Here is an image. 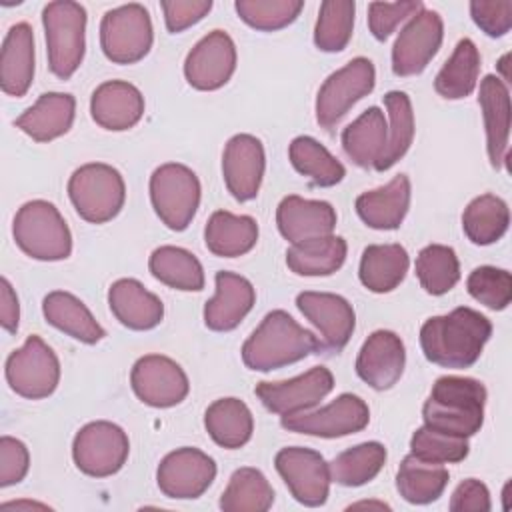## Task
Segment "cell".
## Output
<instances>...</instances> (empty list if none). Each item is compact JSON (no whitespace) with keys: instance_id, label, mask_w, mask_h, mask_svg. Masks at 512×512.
<instances>
[{"instance_id":"11a10c76","label":"cell","mask_w":512,"mask_h":512,"mask_svg":"<svg viewBox=\"0 0 512 512\" xmlns=\"http://www.w3.org/2000/svg\"><path fill=\"white\" fill-rule=\"evenodd\" d=\"M20 320V306L18 296L8 282V278L0 280V324L6 332H16Z\"/></svg>"},{"instance_id":"9c48e42d","label":"cell","mask_w":512,"mask_h":512,"mask_svg":"<svg viewBox=\"0 0 512 512\" xmlns=\"http://www.w3.org/2000/svg\"><path fill=\"white\" fill-rule=\"evenodd\" d=\"M6 382L22 398H48L60 382L56 352L36 334L28 336L22 348L6 358Z\"/></svg>"},{"instance_id":"cb8c5ba5","label":"cell","mask_w":512,"mask_h":512,"mask_svg":"<svg viewBox=\"0 0 512 512\" xmlns=\"http://www.w3.org/2000/svg\"><path fill=\"white\" fill-rule=\"evenodd\" d=\"M216 294L204 306V324L214 332L234 330L256 302L254 286L248 278L220 270L214 276Z\"/></svg>"},{"instance_id":"7c38bea8","label":"cell","mask_w":512,"mask_h":512,"mask_svg":"<svg viewBox=\"0 0 512 512\" xmlns=\"http://www.w3.org/2000/svg\"><path fill=\"white\" fill-rule=\"evenodd\" d=\"M370 422L368 404L350 392L336 396L330 404L318 410H302L282 416L280 424L288 432L320 436V438H340L364 430Z\"/></svg>"},{"instance_id":"1f68e13d","label":"cell","mask_w":512,"mask_h":512,"mask_svg":"<svg viewBox=\"0 0 512 512\" xmlns=\"http://www.w3.org/2000/svg\"><path fill=\"white\" fill-rule=\"evenodd\" d=\"M204 242L214 256L236 258L256 246L258 224L252 216L216 210L206 222Z\"/></svg>"},{"instance_id":"8d00e7d4","label":"cell","mask_w":512,"mask_h":512,"mask_svg":"<svg viewBox=\"0 0 512 512\" xmlns=\"http://www.w3.org/2000/svg\"><path fill=\"white\" fill-rule=\"evenodd\" d=\"M480 74V52L470 38L458 40L454 52L434 78V90L446 100H460L474 92Z\"/></svg>"},{"instance_id":"60d3db41","label":"cell","mask_w":512,"mask_h":512,"mask_svg":"<svg viewBox=\"0 0 512 512\" xmlns=\"http://www.w3.org/2000/svg\"><path fill=\"white\" fill-rule=\"evenodd\" d=\"M386 456L388 454L384 444L376 440L356 444L340 452L332 462H328L330 480L348 488L364 486L378 476L386 462Z\"/></svg>"},{"instance_id":"816d5d0a","label":"cell","mask_w":512,"mask_h":512,"mask_svg":"<svg viewBox=\"0 0 512 512\" xmlns=\"http://www.w3.org/2000/svg\"><path fill=\"white\" fill-rule=\"evenodd\" d=\"M30 468V452L26 444L12 436L0 438V486L8 488L24 480Z\"/></svg>"},{"instance_id":"4fadbf2b","label":"cell","mask_w":512,"mask_h":512,"mask_svg":"<svg viewBox=\"0 0 512 512\" xmlns=\"http://www.w3.org/2000/svg\"><path fill=\"white\" fill-rule=\"evenodd\" d=\"M274 466L296 502L316 508L328 500L330 470L324 456L312 448L288 446L276 452Z\"/></svg>"},{"instance_id":"603a6c76","label":"cell","mask_w":512,"mask_h":512,"mask_svg":"<svg viewBox=\"0 0 512 512\" xmlns=\"http://www.w3.org/2000/svg\"><path fill=\"white\" fill-rule=\"evenodd\" d=\"M478 104L484 116L486 150L490 164L500 170L508 164L510 142V92L504 80L488 74L480 82Z\"/></svg>"},{"instance_id":"7bdbcfd3","label":"cell","mask_w":512,"mask_h":512,"mask_svg":"<svg viewBox=\"0 0 512 512\" xmlns=\"http://www.w3.org/2000/svg\"><path fill=\"white\" fill-rule=\"evenodd\" d=\"M384 104L388 110L390 128L384 152L374 164V170L378 172L392 168L408 152L414 140V112L408 94L400 90H390L384 94Z\"/></svg>"},{"instance_id":"f546056e","label":"cell","mask_w":512,"mask_h":512,"mask_svg":"<svg viewBox=\"0 0 512 512\" xmlns=\"http://www.w3.org/2000/svg\"><path fill=\"white\" fill-rule=\"evenodd\" d=\"M42 314L50 326L84 344H96L106 336L86 304L70 292H48L42 300Z\"/></svg>"},{"instance_id":"52a82bcc","label":"cell","mask_w":512,"mask_h":512,"mask_svg":"<svg viewBox=\"0 0 512 512\" xmlns=\"http://www.w3.org/2000/svg\"><path fill=\"white\" fill-rule=\"evenodd\" d=\"M200 180L184 164L166 162L150 176V202L170 230H186L200 204Z\"/></svg>"},{"instance_id":"74e56055","label":"cell","mask_w":512,"mask_h":512,"mask_svg":"<svg viewBox=\"0 0 512 512\" xmlns=\"http://www.w3.org/2000/svg\"><path fill=\"white\" fill-rule=\"evenodd\" d=\"M150 274L162 284L184 290L198 292L204 288V268L200 260L180 246H160L150 254L148 260Z\"/></svg>"},{"instance_id":"9a60e30c","label":"cell","mask_w":512,"mask_h":512,"mask_svg":"<svg viewBox=\"0 0 512 512\" xmlns=\"http://www.w3.org/2000/svg\"><path fill=\"white\" fill-rule=\"evenodd\" d=\"M216 478V462L202 450L184 446L168 452L156 470V484L166 498L194 500Z\"/></svg>"},{"instance_id":"681fc988","label":"cell","mask_w":512,"mask_h":512,"mask_svg":"<svg viewBox=\"0 0 512 512\" xmlns=\"http://www.w3.org/2000/svg\"><path fill=\"white\" fill-rule=\"evenodd\" d=\"M424 6L420 0H404V2H370L368 4V28L376 40H386L394 28L412 18Z\"/></svg>"},{"instance_id":"836d02e7","label":"cell","mask_w":512,"mask_h":512,"mask_svg":"<svg viewBox=\"0 0 512 512\" xmlns=\"http://www.w3.org/2000/svg\"><path fill=\"white\" fill-rule=\"evenodd\" d=\"M204 426L210 438L228 450L242 448L254 432L250 408L240 398H218L204 412Z\"/></svg>"},{"instance_id":"ee69618b","label":"cell","mask_w":512,"mask_h":512,"mask_svg":"<svg viewBox=\"0 0 512 512\" xmlns=\"http://www.w3.org/2000/svg\"><path fill=\"white\" fill-rule=\"evenodd\" d=\"M416 276L420 286L432 294L442 296L450 292L460 280V262L452 246L428 244L416 256Z\"/></svg>"},{"instance_id":"b9f144b4","label":"cell","mask_w":512,"mask_h":512,"mask_svg":"<svg viewBox=\"0 0 512 512\" xmlns=\"http://www.w3.org/2000/svg\"><path fill=\"white\" fill-rule=\"evenodd\" d=\"M272 502L274 490L268 478L252 466L234 470L220 496V508L224 512H266Z\"/></svg>"},{"instance_id":"ac0fdd59","label":"cell","mask_w":512,"mask_h":512,"mask_svg":"<svg viewBox=\"0 0 512 512\" xmlns=\"http://www.w3.org/2000/svg\"><path fill=\"white\" fill-rule=\"evenodd\" d=\"M236 46L224 30L200 38L184 60V76L196 90L222 88L236 70Z\"/></svg>"},{"instance_id":"8992f818","label":"cell","mask_w":512,"mask_h":512,"mask_svg":"<svg viewBox=\"0 0 512 512\" xmlns=\"http://www.w3.org/2000/svg\"><path fill=\"white\" fill-rule=\"evenodd\" d=\"M68 196L78 216L90 224H104L118 216L126 200L122 174L104 162L76 168L68 180Z\"/></svg>"},{"instance_id":"83f0119b","label":"cell","mask_w":512,"mask_h":512,"mask_svg":"<svg viewBox=\"0 0 512 512\" xmlns=\"http://www.w3.org/2000/svg\"><path fill=\"white\" fill-rule=\"evenodd\" d=\"M356 214L374 230H396L410 208V180L406 174L394 176L388 184L362 192L356 202Z\"/></svg>"},{"instance_id":"c3c4849f","label":"cell","mask_w":512,"mask_h":512,"mask_svg":"<svg viewBox=\"0 0 512 512\" xmlns=\"http://www.w3.org/2000/svg\"><path fill=\"white\" fill-rule=\"evenodd\" d=\"M468 294L490 310H504L512 300V276L504 268L478 266L468 274Z\"/></svg>"},{"instance_id":"30bf717a","label":"cell","mask_w":512,"mask_h":512,"mask_svg":"<svg viewBox=\"0 0 512 512\" xmlns=\"http://www.w3.org/2000/svg\"><path fill=\"white\" fill-rule=\"evenodd\" d=\"M374 84V64L364 56L352 58L322 82L316 96V122L332 130L358 100L374 90Z\"/></svg>"},{"instance_id":"4316f807","label":"cell","mask_w":512,"mask_h":512,"mask_svg":"<svg viewBox=\"0 0 512 512\" xmlns=\"http://www.w3.org/2000/svg\"><path fill=\"white\" fill-rule=\"evenodd\" d=\"M34 80V32L28 22L10 26L0 52V88L22 98Z\"/></svg>"},{"instance_id":"bcb514c9","label":"cell","mask_w":512,"mask_h":512,"mask_svg":"<svg viewBox=\"0 0 512 512\" xmlns=\"http://www.w3.org/2000/svg\"><path fill=\"white\" fill-rule=\"evenodd\" d=\"M238 16L262 32L280 30L292 24L304 8L302 0H236Z\"/></svg>"},{"instance_id":"5bb4252c","label":"cell","mask_w":512,"mask_h":512,"mask_svg":"<svg viewBox=\"0 0 512 512\" xmlns=\"http://www.w3.org/2000/svg\"><path fill=\"white\" fill-rule=\"evenodd\" d=\"M130 386L138 400L152 408H172L190 392V382L182 366L162 354L138 358L130 372Z\"/></svg>"},{"instance_id":"8fae6325","label":"cell","mask_w":512,"mask_h":512,"mask_svg":"<svg viewBox=\"0 0 512 512\" xmlns=\"http://www.w3.org/2000/svg\"><path fill=\"white\" fill-rule=\"evenodd\" d=\"M130 452L126 432L108 420H96L82 426L72 442V458L80 472L92 478L116 474Z\"/></svg>"},{"instance_id":"f35d334b","label":"cell","mask_w":512,"mask_h":512,"mask_svg":"<svg viewBox=\"0 0 512 512\" xmlns=\"http://www.w3.org/2000/svg\"><path fill=\"white\" fill-rule=\"evenodd\" d=\"M510 224L508 204L496 194H480L464 208L462 228L470 242L488 246L498 242Z\"/></svg>"},{"instance_id":"7a4b0ae2","label":"cell","mask_w":512,"mask_h":512,"mask_svg":"<svg viewBox=\"0 0 512 512\" xmlns=\"http://www.w3.org/2000/svg\"><path fill=\"white\" fill-rule=\"evenodd\" d=\"M322 350L320 340L288 312H268L242 344V362L256 372H270L304 360Z\"/></svg>"},{"instance_id":"277c9868","label":"cell","mask_w":512,"mask_h":512,"mask_svg":"<svg viewBox=\"0 0 512 512\" xmlns=\"http://www.w3.org/2000/svg\"><path fill=\"white\" fill-rule=\"evenodd\" d=\"M16 246L34 260H66L72 252V234L58 208L48 200L22 204L12 222Z\"/></svg>"},{"instance_id":"ab89813d","label":"cell","mask_w":512,"mask_h":512,"mask_svg":"<svg viewBox=\"0 0 512 512\" xmlns=\"http://www.w3.org/2000/svg\"><path fill=\"white\" fill-rule=\"evenodd\" d=\"M288 158L296 172L320 188L336 186L346 176L344 164L312 136H296L288 146Z\"/></svg>"},{"instance_id":"4dcf8cb0","label":"cell","mask_w":512,"mask_h":512,"mask_svg":"<svg viewBox=\"0 0 512 512\" xmlns=\"http://www.w3.org/2000/svg\"><path fill=\"white\" fill-rule=\"evenodd\" d=\"M388 138V124L378 106H370L352 120L340 136L344 154L360 168H374L380 160Z\"/></svg>"},{"instance_id":"e0dca14e","label":"cell","mask_w":512,"mask_h":512,"mask_svg":"<svg viewBox=\"0 0 512 512\" xmlns=\"http://www.w3.org/2000/svg\"><path fill=\"white\" fill-rule=\"evenodd\" d=\"M334 388V376L326 366H312L304 374L280 380L258 382L254 394L274 414L286 416L318 406Z\"/></svg>"},{"instance_id":"e575fe53","label":"cell","mask_w":512,"mask_h":512,"mask_svg":"<svg viewBox=\"0 0 512 512\" xmlns=\"http://www.w3.org/2000/svg\"><path fill=\"white\" fill-rule=\"evenodd\" d=\"M346 252V240L330 234L292 244L286 250V266L298 276H330L344 264Z\"/></svg>"},{"instance_id":"d6a6232c","label":"cell","mask_w":512,"mask_h":512,"mask_svg":"<svg viewBox=\"0 0 512 512\" xmlns=\"http://www.w3.org/2000/svg\"><path fill=\"white\" fill-rule=\"evenodd\" d=\"M408 266L410 258L402 244H370L362 252L358 276L364 288L384 294L400 286Z\"/></svg>"},{"instance_id":"d4e9b609","label":"cell","mask_w":512,"mask_h":512,"mask_svg":"<svg viewBox=\"0 0 512 512\" xmlns=\"http://www.w3.org/2000/svg\"><path fill=\"white\" fill-rule=\"evenodd\" d=\"M90 114L104 130L122 132L136 126L144 116V96L130 82L108 80L92 92Z\"/></svg>"},{"instance_id":"ffe728a7","label":"cell","mask_w":512,"mask_h":512,"mask_svg":"<svg viewBox=\"0 0 512 512\" xmlns=\"http://www.w3.org/2000/svg\"><path fill=\"white\" fill-rule=\"evenodd\" d=\"M266 168L262 142L252 134L232 136L222 154V176L228 192L238 202H248L258 196Z\"/></svg>"},{"instance_id":"3957f363","label":"cell","mask_w":512,"mask_h":512,"mask_svg":"<svg viewBox=\"0 0 512 512\" xmlns=\"http://www.w3.org/2000/svg\"><path fill=\"white\" fill-rule=\"evenodd\" d=\"M486 388L468 376H440L422 406L424 426L468 438L484 424Z\"/></svg>"},{"instance_id":"6da1fadb","label":"cell","mask_w":512,"mask_h":512,"mask_svg":"<svg viewBox=\"0 0 512 512\" xmlns=\"http://www.w3.org/2000/svg\"><path fill=\"white\" fill-rule=\"evenodd\" d=\"M492 336V322L474 308L458 306L428 318L420 328V346L428 362L462 370L476 364Z\"/></svg>"},{"instance_id":"f907efd6","label":"cell","mask_w":512,"mask_h":512,"mask_svg":"<svg viewBox=\"0 0 512 512\" xmlns=\"http://www.w3.org/2000/svg\"><path fill=\"white\" fill-rule=\"evenodd\" d=\"M470 16L474 24L490 38H500L512 28V2L510 0H472Z\"/></svg>"},{"instance_id":"f5cc1de1","label":"cell","mask_w":512,"mask_h":512,"mask_svg":"<svg viewBox=\"0 0 512 512\" xmlns=\"http://www.w3.org/2000/svg\"><path fill=\"white\" fill-rule=\"evenodd\" d=\"M160 6L164 10L166 28L172 34L194 26L212 10L210 0H162Z\"/></svg>"},{"instance_id":"f1b7e54d","label":"cell","mask_w":512,"mask_h":512,"mask_svg":"<svg viewBox=\"0 0 512 512\" xmlns=\"http://www.w3.org/2000/svg\"><path fill=\"white\" fill-rule=\"evenodd\" d=\"M108 306L130 330H152L164 318L162 300L134 278H120L108 290Z\"/></svg>"},{"instance_id":"9f6ffc18","label":"cell","mask_w":512,"mask_h":512,"mask_svg":"<svg viewBox=\"0 0 512 512\" xmlns=\"http://www.w3.org/2000/svg\"><path fill=\"white\" fill-rule=\"evenodd\" d=\"M20 506H24V508H46L44 504H38V502H6V504H2L4 510H8V508H20Z\"/></svg>"},{"instance_id":"7dc6e473","label":"cell","mask_w":512,"mask_h":512,"mask_svg":"<svg viewBox=\"0 0 512 512\" xmlns=\"http://www.w3.org/2000/svg\"><path fill=\"white\" fill-rule=\"evenodd\" d=\"M470 452L468 440L422 426L410 438V454L434 464L462 462Z\"/></svg>"},{"instance_id":"d590c367","label":"cell","mask_w":512,"mask_h":512,"mask_svg":"<svg viewBox=\"0 0 512 512\" xmlns=\"http://www.w3.org/2000/svg\"><path fill=\"white\" fill-rule=\"evenodd\" d=\"M448 480L450 474L444 464L426 462L408 454L396 472V490L410 504H430L442 496Z\"/></svg>"},{"instance_id":"44dd1931","label":"cell","mask_w":512,"mask_h":512,"mask_svg":"<svg viewBox=\"0 0 512 512\" xmlns=\"http://www.w3.org/2000/svg\"><path fill=\"white\" fill-rule=\"evenodd\" d=\"M406 364V348L402 338L392 330L372 332L358 356H356V374L374 390L392 388Z\"/></svg>"},{"instance_id":"ba28073f","label":"cell","mask_w":512,"mask_h":512,"mask_svg":"<svg viewBox=\"0 0 512 512\" xmlns=\"http://www.w3.org/2000/svg\"><path fill=\"white\" fill-rule=\"evenodd\" d=\"M154 42L148 10L138 4H122L108 10L100 22V46L114 64H134L142 60Z\"/></svg>"},{"instance_id":"db71d44e","label":"cell","mask_w":512,"mask_h":512,"mask_svg":"<svg viewBox=\"0 0 512 512\" xmlns=\"http://www.w3.org/2000/svg\"><path fill=\"white\" fill-rule=\"evenodd\" d=\"M448 508L452 512H488L492 508L490 492L484 482L468 478L456 486Z\"/></svg>"},{"instance_id":"2e32d148","label":"cell","mask_w":512,"mask_h":512,"mask_svg":"<svg viewBox=\"0 0 512 512\" xmlns=\"http://www.w3.org/2000/svg\"><path fill=\"white\" fill-rule=\"evenodd\" d=\"M444 38V22L436 10L422 8L400 30L392 46V72L416 76L436 56Z\"/></svg>"},{"instance_id":"484cf974","label":"cell","mask_w":512,"mask_h":512,"mask_svg":"<svg viewBox=\"0 0 512 512\" xmlns=\"http://www.w3.org/2000/svg\"><path fill=\"white\" fill-rule=\"evenodd\" d=\"M74 116L76 100L72 94L44 92L14 120V126L36 142H50L72 128Z\"/></svg>"},{"instance_id":"6f0895ef","label":"cell","mask_w":512,"mask_h":512,"mask_svg":"<svg viewBox=\"0 0 512 512\" xmlns=\"http://www.w3.org/2000/svg\"><path fill=\"white\" fill-rule=\"evenodd\" d=\"M380 508V510H388L390 506L388 504H384V502H356V504H352V506H348V508Z\"/></svg>"},{"instance_id":"f6af8a7d","label":"cell","mask_w":512,"mask_h":512,"mask_svg":"<svg viewBox=\"0 0 512 512\" xmlns=\"http://www.w3.org/2000/svg\"><path fill=\"white\" fill-rule=\"evenodd\" d=\"M356 4L352 0H326L320 4L314 26V44L322 52H340L348 46L354 30Z\"/></svg>"},{"instance_id":"7402d4cb","label":"cell","mask_w":512,"mask_h":512,"mask_svg":"<svg viewBox=\"0 0 512 512\" xmlns=\"http://www.w3.org/2000/svg\"><path fill=\"white\" fill-rule=\"evenodd\" d=\"M276 224L290 244L324 238L336 228V210L326 200H306L290 194L276 208Z\"/></svg>"},{"instance_id":"5b68a950","label":"cell","mask_w":512,"mask_h":512,"mask_svg":"<svg viewBox=\"0 0 512 512\" xmlns=\"http://www.w3.org/2000/svg\"><path fill=\"white\" fill-rule=\"evenodd\" d=\"M48 66L68 80L82 64L86 50V8L72 0L48 2L42 10Z\"/></svg>"},{"instance_id":"d6986e66","label":"cell","mask_w":512,"mask_h":512,"mask_svg":"<svg viewBox=\"0 0 512 512\" xmlns=\"http://www.w3.org/2000/svg\"><path fill=\"white\" fill-rule=\"evenodd\" d=\"M296 306L320 332L324 350L340 352L348 344L356 326V314L344 296L306 290L296 296Z\"/></svg>"}]
</instances>
